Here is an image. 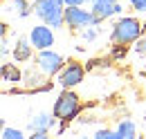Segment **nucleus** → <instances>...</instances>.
Returning a JSON list of instances; mask_svg holds the SVG:
<instances>
[{
	"instance_id": "f257e3e1",
	"label": "nucleus",
	"mask_w": 146,
	"mask_h": 139,
	"mask_svg": "<svg viewBox=\"0 0 146 139\" xmlns=\"http://www.w3.org/2000/svg\"><path fill=\"white\" fill-rule=\"evenodd\" d=\"M63 0H34V14L50 27H61L65 23V9Z\"/></svg>"
},
{
	"instance_id": "f03ea898",
	"label": "nucleus",
	"mask_w": 146,
	"mask_h": 139,
	"mask_svg": "<svg viewBox=\"0 0 146 139\" xmlns=\"http://www.w3.org/2000/svg\"><path fill=\"white\" fill-rule=\"evenodd\" d=\"M139 34H142V23L137 18H121L112 25V40L117 45H130L135 40H139Z\"/></svg>"
},
{
	"instance_id": "7ed1b4c3",
	"label": "nucleus",
	"mask_w": 146,
	"mask_h": 139,
	"mask_svg": "<svg viewBox=\"0 0 146 139\" xmlns=\"http://www.w3.org/2000/svg\"><path fill=\"white\" fill-rule=\"evenodd\" d=\"M79 108H81L79 97L74 92H70V90H63L54 103V117L61 119V121H70V119H74L79 115Z\"/></svg>"
},
{
	"instance_id": "20e7f679",
	"label": "nucleus",
	"mask_w": 146,
	"mask_h": 139,
	"mask_svg": "<svg viewBox=\"0 0 146 139\" xmlns=\"http://www.w3.org/2000/svg\"><path fill=\"white\" fill-rule=\"evenodd\" d=\"M97 23H99L97 16L83 7H68L65 9V25L70 29H83V27H92Z\"/></svg>"
},
{
	"instance_id": "39448f33",
	"label": "nucleus",
	"mask_w": 146,
	"mask_h": 139,
	"mask_svg": "<svg viewBox=\"0 0 146 139\" xmlns=\"http://www.w3.org/2000/svg\"><path fill=\"white\" fill-rule=\"evenodd\" d=\"M36 63H38V70L45 74V76H54L58 74L65 61L61 58V54L52 52V50H38V56H36Z\"/></svg>"
},
{
	"instance_id": "423d86ee",
	"label": "nucleus",
	"mask_w": 146,
	"mask_h": 139,
	"mask_svg": "<svg viewBox=\"0 0 146 139\" xmlns=\"http://www.w3.org/2000/svg\"><path fill=\"white\" fill-rule=\"evenodd\" d=\"M83 74H86V70L81 63H76V61H68L63 70L58 72V83L63 87H74L79 85L81 81H83Z\"/></svg>"
},
{
	"instance_id": "0eeeda50",
	"label": "nucleus",
	"mask_w": 146,
	"mask_h": 139,
	"mask_svg": "<svg viewBox=\"0 0 146 139\" xmlns=\"http://www.w3.org/2000/svg\"><path fill=\"white\" fill-rule=\"evenodd\" d=\"M29 40L36 50H50L54 45V34H52V27L50 25H38V27H32L29 32Z\"/></svg>"
},
{
	"instance_id": "6e6552de",
	"label": "nucleus",
	"mask_w": 146,
	"mask_h": 139,
	"mask_svg": "<svg viewBox=\"0 0 146 139\" xmlns=\"http://www.w3.org/2000/svg\"><path fill=\"white\" fill-rule=\"evenodd\" d=\"M92 14L97 16V20H106L112 14H121V5L117 0H92Z\"/></svg>"
},
{
	"instance_id": "1a4fd4ad",
	"label": "nucleus",
	"mask_w": 146,
	"mask_h": 139,
	"mask_svg": "<svg viewBox=\"0 0 146 139\" xmlns=\"http://www.w3.org/2000/svg\"><path fill=\"white\" fill-rule=\"evenodd\" d=\"M54 119H56V117H50V115H45V112H43V115H36V117L27 123V126H29V130H32V132H36V130H50V128L54 126Z\"/></svg>"
},
{
	"instance_id": "9d476101",
	"label": "nucleus",
	"mask_w": 146,
	"mask_h": 139,
	"mask_svg": "<svg viewBox=\"0 0 146 139\" xmlns=\"http://www.w3.org/2000/svg\"><path fill=\"white\" fill-rule=\"evenodd\" d=\"M32 47L34 45H29L27 38H18V43L14 47V58L16 61H29L32 58Z\"/></svg>"
},
{
	"instance_id": "9b49d317",
	"label": "nucleus",
	"mask_w": 146,
	"mask_h": 139,
	"mask_svg": "<svg viewBox=\"0 0 146 139\" xmlns=\"http://www.w3.org/2000/svg\"><path fill=\"white\" fill-rule=\"evenodd\" d=\"M117 132L121 135V139H135L137 128H135V123H133V121H121V123H119V128H117Z\"/></svg>"
},
{
	"instance_id": "f8f14e48",
	"label": "nucleus",
	"mask_w": 146,
	"mask_h": 139,
	"mask_svg": "<svg viewBox=\"0 0 146 139\" xmlns=\"http://www.w3.org/2000/svg\"><path fill=\"white\" fill-rule=\"evenodd\" d=\"M2 81L16 83V81H20V72L16 68H11V65H2Z\"/></svg>"
},
{
	"instance_id": "ddd939ff",
	"label": "nucleus",
	"mask_w": 146,
	"mask_h": 139,
	"mask_svg": "<svg viewBox=\"0 0 146 139\" xmlns=\"http://www.w3.org/2000/svg\"><path fill=\"white\" fill-rule=\"evenodd\" d=\"M9 7H11L18 16H27V14H29V2H27V0H11Z\"/></svg>"
},
{
	"instance_id": "4468645a",
	"label": "nucleus",
	"mask_w": 146,
	"mask_h": 139,
	"mask_svg": "<svg viewBox=\"0 0 146 139\" xmlns=\"http://www.w3.org/2000/svg\"><path fill=\"white\" fill-rule=\"evenodd\" d=\"M2 139H25V135L16 130V128H5L2 130Z\"/></svg>"
},
{
	"instance_id": "2eb2a0df",
	"label": "nucleus",
	"mask_w": 146,
	"mask_h": 139,
	"mask_svg": "<svg viewBox=\"0 0 146 139\" xmlns=\"http://www.w3.org/2000/svg\"><path fill=\"white\" fill-rule=\"evenodd\" d=\"M94 139H121V135L119 132H112V130H97V135H94Z\"/></svg>"
},
{
	"instance_id": "dca6fc26",
	"label": "nucleus",
	"mask_w": 146,
	"mask_h": 139,
	"mask_svg": "<svg viewBox=\"0 0 146 139\" xmlns=\"http://www.w3.org/2000/svg\"><path fill=\"white\" fill-rule=\"evenodd\" d=\"M130 7L137 11H146V0H130Z\"/></svg>"
},
{
	"instance_id": "f3484780",
	"label": "nucleus",
	"mask_w": 146,
	"mask_h": 139,
	"mask_svg": "<svg viewBox=\"0 0 146 139\" xmlns=\"http://www.w3.org/2000/svg\"><path fill=\"white\" fill-rule=\"evenodd\" d=\"M135 52H137V54H142V56H146V38L137 40V45H135Z\"/></svg>"
},
{
	"instance_id": "a211bd4d",
	"label": "nucleus",
	"mask_w": 146,
	"mask_h": 139,
	"mask_svg": "<svg viewBox=\"0 0 146 139\" xmlns=\"http://www.w3.org/2000/svg\"><path fill=\"white\" fill-rule=\"evenodd\" d=\"M29 139H52L47 135V130H36L34 135H29Z\"/></svg>"
},
{
	"instance_id": "6ab92c4d",
	"label": "nucleus",
	"mask_w": 146,
	"mask_h": 139,
	"mask_svg": "<svg viewBox=\"0 0 146 139\" xmlns=\"http://www.w3.org/2000/svg\"><path fill=\"white\" fill-rule=\"evenodd\" d=\"M63 2H65L68 7H83V2H86V0H63Z\"/></svg>"
},
{
	"instance_id": "aec40b11",
	"label": "nucleus",
	"mask_w": 146,
	"mask_h": 139,
	"mask_svg": "<svg viewBox=\"0 0 146 139\" xmlns=\"http://www.w3.org/2000/svg\"><path fill=\"white\" fill-rule=\"evenodd\" d=\"M94 36H97V32H94V29H86V32H83V38H86V40H92Z\"/></svg>"
},
{
	"instance_id": "412c9836",
	"label": "nucleus",
	"mask_w": 146,
	"mask_h": 139,
	"mask_svg": "<svg viewBox=\"0 0 146 139\" xmlns=\"http://www.w3.org/2000/svg\"><path fill=\"white\" fill-rule=\"evenodd\" d=\"M83 139H86V137H83Z\"/></svg>"
}]
</instances>
